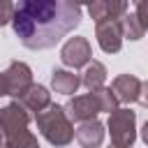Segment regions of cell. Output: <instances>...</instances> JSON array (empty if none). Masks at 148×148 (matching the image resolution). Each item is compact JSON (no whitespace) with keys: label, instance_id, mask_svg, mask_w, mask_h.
I'll return each instance as SVG.
<instances>
[{"label":"cell","instance_id":"obj_18","mask_svg":"<svg viewBox=\"0 0 148 148\" xmlns=\"http://www.w3.org/2000/svg\"><path fill=\"white\" fill-rule=\"evenodd\" d=\"M134 14H136V18L141 21V25H143V30H148V0H134Z\"/></svg>","mask_w":148,"mask_h":148},{"label":"cell","instance_id":"obj_17","mask_svg":"<svg viewBox=\"0 0 148 148\" xmlns=\"http://www.w3.org/2000/svg\"><path fill=\"white\" fill-rule=\"evenodd\" d=\"M14 9H16L14 0H0V28L7 25V23H12V18H14Z\"/></svg>","mask_w":148,"mask_h":148},{"label":"cell","instance_id":"obj_22","mask_svg":"<svg viewBox=\"0 0 148 148\" xmlns=\"http://www.w3.org/2000/svg\"><path fill=\"white\" fill-rule=\"evenodd\" d=\"M72 2H74V5H79V7H81V5H90V2H92V0H72Z\"/></svg>","mask_w":148,"mask_h":148},{"label":"cell","instance_id":"obj_11","mask_svg":"<svg viewBox=\"0 0 148 148\" xmlns=\"http://www.w3.org/2000/svg\"><path fill=\"white\" fill-rule=\"evenodd\" d=\"M104 125L97 120V118H92V120H86V123H81L76 130H74V136H76V141L81 143V148H99L102 146V141H104Z\"/></svg>","mask_w":148,"mask_h":148},{"label":"cell","instance_id":"obj_15","mask_svg":"<svg viewBox=\"0 0 148 148\" xmlns=\"http://www.w3.org/2000/svg\"><path fill=\"white\" fill-rule=\"evenodd\" d=\"M120 28H123V39L136 42V39H141V37L146 35V30H143L141 21L136 18V14H130V12L120 18Z\"/></svg>","mask_w":148,"mask_h":148},{"label":"cell","instance_id":"obj_24","mask_svg":"<svg viewBox=\"0 0 148 148\" xmlns=\"http://www.w3.org/2000/svg\"><path fill=\"white\" fill-rule=\"evenodd\" d=\"M109 148H120V146H113V143H111V146H109Z\"/></svg>","mask_w":148,"mask_h":148},{"label":"cell","instance_id":"obj_20","mask_svg":"<svg viewBox=\"0 0 148 148\" xmlns=\"http://www.w3.org/2000/svg\"><path fill=\"white\" fill-rule=\"evenodd\" d=\"M141 139H143V143L148 146V120L143 123V127H141Z\"/></svg>","mask_w":148,"mask_h":148},{"label":"cell","instance_id":"obj_16","mask_svg":"<svg viewBox=\"0 0 148 148\" xmlns=\"http://www.w3.org/2000/svg\"><path fill=\"white\" fill-rule=\"evenodd\" d=\"M92 95H95V99H97V104H99V111H104V113H113L116 109H118V99H116V95H113V90L111 88H106V86H102V88H97V90H90Z\"/></svg>","mask_w":148,"mask_h":148},{"label":"cell","instance_id":"obj_13","mask_svg":"<svg viewBox=\"0 0 148 148\" xmlns=\"http://www.w3.org/2000/svg\"><path fill=\"white\" fill-rule=\"evenodd\" d=\"M81 86V76L69 69H53L51 72V88L60 95H74Z\"/></svg>","mask_w":148,"mask_h":148},{"label":"cell","instance_id":"obj_2","mask_svg":"<svg viewBox=\"0 0 148 148\" xmlns=\"http://www.w3.org/2000/svg\"><path fill=\"white\" fill-rule=\"evenodd\" d=\"M0 125L5 134L2 148H39L37 136L28 130L30 125V111L21 102H9L0 109Z\"/></svg>","mask_w":148,"mask_h":148},{"label":"cell","instance_id":"obj_6","mask_svg":"<svg viewBox=\"0 0 148 148\" xmlns=\"http://www.w3.org/2000/svg\"><path fill=\"white\" fill-rule=\"evenodd\" d=\"M2 74H5V83H7V95H12L14 99L21 97L32 86V69L21 60H12Z\"/></svg>","mask_w":148,"mask_h":148},{"label":"cell","instance_id":"obj_7","mask_svg":"<svg viewBox=\"0 0 148 148\" xmlns=\"http://www.w3.org/2000/svg\"><path fill=\"white\" fill-rule=\"evenodd\" d=\"M130 0H92L88 5V14L95 23L102 21H120L127 14Z\"/></svg>","mask_w":148,"mask_h":148},{"label":"cell","instance_id":"obj_8","mask_svg":"<svg viewBox=\"0 0 148 148\" xmlns=\"http://www.w3.org/2000/svg\"><path fill=\"white\" fill-rule=\"evenodd\" d=\"M95 37L104 53H118L123 49V28L120 21H102L95 23Z\"/></svg>","mask_w":148,"mask_h":148},{"label":"cell","instance_id":"obj_4","mask_svg":"<svg viewBox=\"0 0 148 148\" xmlns=\"http://www.w3.org/2000/svg\"><path fill=\"white\" fill-rule=\"evenodd\" d=\"M109 134H111V143L120 146V148H132L136 141V113L130 109H116L113 113H109Z\"/></svg>","mask_w":148,"mask_h":148},{"label":"cell","instance_id":"obj_3","mask_svg":"<svg viewBox=\"0 0 148 148\" xmlns=\"http://www.w3.org/2000/svg\"><path fill=\"white\" fill-rule=\"evenodd\" d=\"M35 120H37L39 134H42L51 146H58V148H60V146L72 143V139H74V125H72L65 106H60V104H49L44 111H39V113L35 116Z\"/></svg>","mask_w":148,"mask_h":148},{"label":"cell","instance_id":"obj_9","mask_svg":"<svg viewBox=\"0 0 148 148\" xmlns=\"http://www.w3.org/2000/svg\"><path fill=\"white\" fill-rule=\"evenodd\" d=\"M65 111H67L69 120L86 123V120L97 118V113H99V104H97L95 95H92V92H88V95H76V97H72V99L67 102Z\"/></svg>","mask_w":148,"mask_h":148},{"label":"cell","instance_id":"obj_23","mask_svg":"<svg viewBox=\"0 0 148 148\" xmlns=\"http://www.w3.org/2000/svg\"><path fill=\"white\" fill-rule=\"evenodd\" d=\"M5 146V134H2V125H0V148Z\"/></svg>","mask_w":148,"mask_h":148},{"label":"cell","instance_id":"obj_1","mask_svg":"<svg viewBox=\"0 0 148 148\" xmlns=\"http://www.w3.org/2000/svg\"><path fill=\"white\" fill-rule=\"evenodd\" d=\"M81 23V7L72 0H18L12 18L14 35L25 49L56 46Z\"/></svg>","mask_w":148,"mask_h":148},{"label":"cell","instance_id":"obj_25","mask_svg":"<svg viewBox=\"0 0 148 148\" xmlns=\"http://www.w3.org/2000/svg\"><path fill=\"white\" fill-rule=\"evenodd\" d=\"M132 2H134V0H132Z\"/></svg>","mask_w":148,"mask_h":148},{"label":"cell","instance_id":"obj_5","mask_svg":"<svg viewBox=\"0 0 148 148\" xmlns=\"http://www.w3.org/2000/svg\"><path fill=\"white\" fill-rule=\"evenodd\" d=\"M60 60L72 67V69H79V67H86L90 60H92V51H90V42L86 37H69L65 42V46L60 49Z\"/></svg>","mask_w":148,"mask_h":148},{"label":"cell","instance_id":"obj_19","mask_svg":"<svg viewBox=\"0 0 148 148\" xmlns=\"http://www.w3.org/2000/svg\"><path fill=\"white\" fill-rule=\"evenodd\" d=\"M141 102H143V104L148 106V81H146V83L141 86Z\"/></svg>","mask_w":148,"mask_h":148},{"label":"cell","instance_id":"obj_14","mask_svg":"<svg viewBox=\"0 0 148 148\" xmlns=\"http://www.w3.org/2000/svg\"><path fill=\"white\" fill-rule=\"evenodd\" d=\"M104 81H106V67H104L99 60H90V62L86 65V72H83V76H81V83H83V86L88 88V92H90V90L102 88Z\"/></svg>","mask_w":148,"mask_h":148},{"label":"cell","instance_id":"obj_10","mask_svg":"<svg viewBox=\"0 0 148 148\" xmlns=\"http://www.w3.org/2000/svg\"><path fill=\"white\" fill-rule=\"evenodd\" d=\"M141 86L143 83L134 74H118L113 79V83H111V90H113V95H116L118 102L132 104V102L141 99Z\"/></svg>","mask_w":148,"mask_h":148},{"label":"cell","instance_id":"obj_21","mask_svg":"<svg viewBox=\"0 0 148 148\" xmlns=\"http://www.w3.org/2000/svg\"><path fill=\"white\" fill-rule=\"evenodd\" d=\"M7 95V83H5V74H0V97Z\"/></svg>","mask_w":148,"mask_h":148},{"label":"cell","instance_id":"obj_12","mask_svg":"<svg viewBox=\"0 0 148 148\" xmlns=\"http://www.w3.org/2000/svg\"><path fill=\"white\" fill-rule=\"evenodd\" d=\"M16 102H21L28 111L39 113V111H44V109L51 104V92H49V88H44V86H39V83H32L21 97H16Z\"/></svg>","mask_w":148,"mask_h":148}]
</instances>
